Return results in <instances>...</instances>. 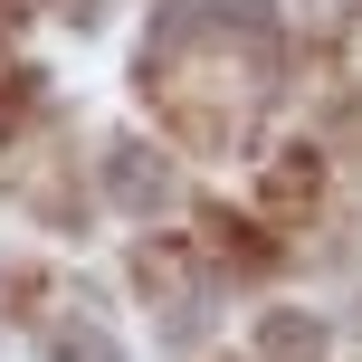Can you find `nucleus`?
<instances>
[{"label":"nucleus","instance_id":"obj_1","mask_svg":"<svg viewBox=\"0 0 362 362\" xmlns=\"http://www.w3.org/2000/svg\"><path fill=\"white\" fill-rule=\"evenodd\" d=\"M134 86L191 153H229L248 105L276 86V10L267 0H172L144 38Z\"/></svg>","mask_w":362,"mask_h":362},{"label":"nucleus","instance_id":"obj_2","mask_svg":"<svg viewBox=\"0 0 362 362\" xmlns=\"http://www.w3.org/2000/svg\"><path fill=\"white\" fill-rule=\"evenodd\" d=\"M134 286L153 296V315H163L172 334H200V315H210V276L191 267V248H172V238L134 248Z\"/></svg>","mask_w":362,"mask_h":362},{"label":"nucleus","instance_id":"obj_3","mask_svg":"<svg viewBox=\"0 0 362 362\" xmlns=\"http://www.w3.org/2000/svg\"><path fill=\"white\" fill-rule=\"evenodd\" d=\"M105 181H115V200H124V210H153V200L172 191V181H163V163H153L144 144H115V153H105Z\"/></svg>","mask_w":362,"mask_h":362},{"label":"nucleus","instance_id":"obj_4","mask_svg":"<svg viewBox=\"0 0 362 362\" xmlns=\"http://www.w3.org/2000/svg\"><path fill=\"white\" fill-rule=\"evenodd\" d=\"M257 362H325V325H305V315H267V325H257Z\"/></svg>","mask_w":362,"mask_h":362},{"label":"nucleus","instance_id":"obj_5","mask_svg":"<svg viewBox=\"0 0 362 362\" xmlns=\"http://www.w3.org/2000/svg\"><path fill=\"white\" fill-rule=\"evenodd\" d=\"M38 344H48V362H124V353L105 344V334H95V315H57Z\"/></svg>","mask_w":362,"mask_h":362},{"label":"nucleus","instance_id":"obj_6","mask_svg":"<svg viewBox=\"0 0 362 362\" xmlns=\"http://www.w3.org/2000/svg\"><path fill=\"white\" fill-rule=\"evenodd\" d=\"M276 210H305V200H315V163H305V153H286V163H276Z\"/></svg>","mask_w":362,"mask_h":362},{"label":"nucleus","instance_id":"obj_7","mask_svg":"<svg viewBox=\"0 0 362 362\" xmlns=\"http://www.w3.org/2000/svg\"><path fill=\"white\" fill-rule=\"evenodd\" d=\"M29 95H38V76H0V134L29 115Z\"/></svg>","mask_w":362,"mask_h":362}]
</instances>
